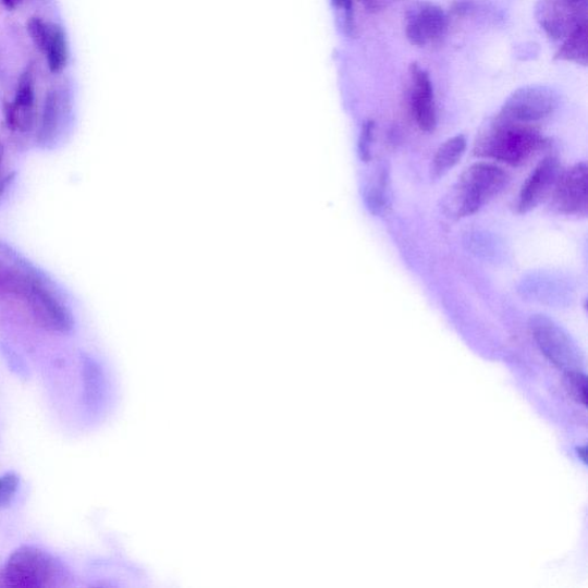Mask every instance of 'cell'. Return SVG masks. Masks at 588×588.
Masks as SVG:
<instances>
[{
    "label": "cell",
    "instance_id": "6da1fadb",
    "mask_svg": "<svg viewBox=\"0 0 588 588\" xmlns=\"http://www.w3.org/2000/svg\"><path fill=\"white\" fill-rule=\"evenodd\" d=\"M0 299L17 306L40 328L68 333L74 327L69 307L35 271L0 261Z\"/></svg>",
    "mask_w": 588,
    "mask_h": 588
},
{
    "label": "cell",
    "instance_id": "7a4b0ae2",
    "mask_svg": "<svg viewBox=\"0 0 588 588\" xmlns=\"http://www.w3.org/2000/svg\"><path fill=\"white\" fill-rule=\"evenodd\" d=\"M548 145V138L534 125L498 115L477 137L474 152L481 158L517 167L531 160Z\"/></svg>",
    "mask_w": 588,
    "mask_h": 588
},
{
    "label": "cell",
    "instance_id": "3957f363",
    "mask_svg": "<svg viewBox=\"0 0 588 588\" xmlns=\"http://www.w3.org/2000/svg\"><path fill=\"white\" fill-rule=\"evenodd\" d=\"M509 174L497 164L478 162L462 173L441 200V211L452 220L470 217L505 191Z\"/></svg>",
    "mask_w": 588,
    "mask_h": 588
},
{
    "label": "cell",
    "instance_id": "277c9868",
    "mask_svg": "<svg viewBox=\"0 0 588 588\" xmlns=\"http://www.w3.org/2000/svg\"><path fill=\"white\" fill-rule=\"evenodd\" d=\"M7 587L47 588L64 583L65 569L49 553L30 546L16 550L3 571Z\"/></svg>",
    "mask_w": 588,
    "mask_h": 588
},
{
    "label": "cell",
    "instance_id": "5b68a950",
    "mask_svg": "<svg viewBox=\"0 0 588 588\" xmlns=\"http://www.w3.org/2000/svg\"><path fill=\"white\" fill-rule=\"evenodd\" d=\"M530 328L539 348L566 373L583 371L581 353L571 334L546 315H535Z\"/></svg>",
    "mask_w": 588,
    "mask_h": 588
},
{
    "label": "cell",
    "instance_id": "8992f818",
    "mask_svg": "<svg viewBox=\"0 0 588 588\" xmlns=\"http://www.w3.org/2000/svg\"><path fill=\"white\" fill-rule=\"evenodd\" d=\"M559 99L556 94L546 87H525L515 91L501 109L499 115L509 120L534 124L554 113Z\"/></svg>",
    "mask_w": 588,
    "mask_h": 588
},
{
    "label": "cell",
    "instance_id": "52a82bcc",
    "mask_svg": "<svg viewBox=\"0 0 588 588\" xmlns=\"http://www.w3.org/2000/svg\"><path fill=\"white\" fill-rule=\"evenodd\" d=\"M587 10L588 0H539L536 16L546 34L564 39L587 23Z\"/></svg>",
    "mask_w": 588,
    "mask_h": 588
},
{
    "label": "cell",
    "instance_id": "ba28073f",
    "mask_svg": "<svg viewBox=\"0 0 588 588\" xmlns=\"http://www.w3.org/2000/svg\"><path fill=\"white\" fill-rule=\"evenodd\" d=\"M554 211L565 217L586 218L588 213V174L585 162L562 172L551 196Z\"/></svg>",
    "mask_w": 588,
    "mask_h": 588
},
{
    "label": "cell",
    "instance_id": "9c48e42d",
    "mask_svg": "<svg viewBox=\"0 0 588 588\" xmlns=\"http://www.w3.org/2000/svg\"><path fill=\"white\" fill-rule=\"evenodd\" d=\"M449 21L443 9L432 3H415L408 11L406 36L416 47H427L443 38Z\"/></svg>",
    "mask_w": 588,
    "mask_h": 588
},
{
    "label": "cell",
    "instance_id": "30bf717a",
    "mask_svg": "<svg viewBox=\"0 0 588 588\" xmlns=\"http://www.w3.org/2000/svg\"><path fill=\"white\" fill-rule=\"evenodd\" d=\"M562 173L560 161L554 157L544 158L522 186L517 211L527 215L551 198Z\"/></svg>",
    "mask_w": 588,
    "mask_h": 588
},
{
    "label": "cell",
    "instance_id": "8fae6325",
    "mask_svg": "<svg viewBox=\"0 0 588 588\" xmlns=\"http://www.w3.org/2000/svg\"><path fill=\"white\" fill-rule=\"evenodd\" d=\"M411 109L418 128L432 133L437 127V112L429 74L417 64L411 66Z\"/></svg>",
    "mask_w": 588,
    "mask_h": 588
},
{
    "label": "cell",
    "instance_id": "7c38bea8",
    "mask_svg": "<svg viewBox=\"0 0 588 588\" xmlns=\"http://www.w3.org/2000/svg\"><path fill=\"white\" fill-rule=\"evenodd\" d=\"M5 118L13 132L32 131L35 119V89L30 70L20 77L14 100L5 105Z\"/></svg>",
    "mask_w": 588,
    "mask_h": 588
},
{
    "label": "cell",
    "instance_id": "4fadbf2b",
    "mask_svg": "<svg viewBox=\"0 0 588 588\" xmlns=\"http://www.w3.org/2000/svg\"><path fill=\"white\" fill-rule=\"evenodd\" d=\"M366 206L376 217L385 216L392 206L390 171L387 166L380 167L366 188Z\"/></svg>",
    "mask_w": 588,
    "mask_h": 588
},
{
    "label": "cell",
    "instance_id": "5bb4252c",
    "mask_svg": "<svg viewBox=\"0 0 588 588\" xmlns=\"http://www.w3.org/2000/svg\"><path fill=\"white\" fill-rule=\"evenodd\" d=\"M467 149V140L464 135H457L440 145L437 150L431 168V179L434 181L445 176L464 157Z\"/></svg>",
    "mask_w": 588,
    "mask_h": 588
},
{
    "label": "cell",
    "instance_id": "9a60e30c",
    "mask_svg": "<svg viewBox=\"0 0 588 588\" xmlns=\"http://www.w3.org/2000/svg\"><path fill=\"white\" fill-rule=\"evenodd\" d=\"M555 59L575 62V64L587 65V23L579 25L568 37L564 38V44L558 51Z\"/></svg>",
    "mask_w": 588,
    "mask_h": 588
},
{
    "label": "cell",
    "instance_id": "2e32d148",
    "mask_svg": "<svg viewBox=\"0 0 588 588\" xmlns=\"http://www.w3.org/2000/svg\"><path fill=\"white\" fill-rule=\"evenodd\" d=\"M48 64L52 73H59L68 65L69 48L64 29L58 25H50V35L46 50Z\"/></svg>",
    "mask_w": 588,
    "mask_h": 588
},
{
    "label": "cell",
    "instance_id": "e0dca14e",
    "mask_svg": "<svg viewBox=\"0 0 588 588\" xmlns=\"http://www.w3.org/2000/svg\"><path fill=\"white\" fill-rule=\"evenodd\" d=\"M61 118V99L57 91H50L46 98L44 118L40 124V137L45 142L56 135Z\"/></svg>",
    "mask_w": 588,
    "mask_h": 588
},
{
    "label": "cell",
    "instance_id": "ac0fdd59",
    "mask_svg": "<svg viewBox=\"0 0 588 588\" xmlns=\"http://www.w3.org/2000/svg\"><path fill=\"white\" fill-rule=\"evenodd\" d=\"M83 380L86 403L87 405L93 406L97 403L99 397L101 375L99 367L89 358H84L83 360Z\"/></svg>",
    "mask_w": 588,
    "mask_h": 588
},
{
    "label": "cell",
    "instance_id": "d6986e66",
    "mask_svg": "<svg viewBox=\"0 0 588 588\" xmlns=\"http://www.w3.org/2000/svg\"><path fill=\"white\" fill-rule=\"evenodd\" d=\"M27 29L36 48L40 52H45L50 35V25L40 17H32L28 21Z\"/></svg>",
    "mask_w": 588,
    "mask_h": 588
},
{
    "label": "cell",
    "instance_id": "ffe728a7",
    "mask_svg": "<svg viewBox=\"0 0 588 588\" xmlns=\"http://www.w3.org/2000/svg\"><path fill=\"white\" fill-rule=\"evenodd\" d=\"M20 485V478L14 473L0 477V509L10 505L14 499Z\"/></svg>",
    "mask_w": 588,
    "mask_h": 588
},
{
    "label": "cell",
    "instance_id": "44dd1931",
    "mask_svg": "<svg viewBox=\"0 0 588 588\" xmlns=\"http://www.w3.org/2000/svg\"><path fill=\"white\" fill-rule=\"evenodd\" d=\"M566 388L581 405H586V375L583 371L565 375Z\"/></svg>",
    "mask_w": 588,
    "mask_h": 588
},
{
    "label": "cell",
    "instance_id": "7402d4cb",
    "mask_svg": "<svg viewBox=\"0 0 588 588\" xmlns=\"http://www.w3.org/2000/svg\"><path fill=\"white\" fill-rule=\"evenodd\" d=\"M375 123L371 120H367L363 125L362 135L359 138L358 151L360 159L364 162L371 160V146L373 140Z\"/></svg>",
    "mask_w": 588,
    "mask_h": 588
},
{
    "label": "cell",
    "instance_id": "603a6c76",
    "mask_svg": "<svg viewBox=\"0 0 588 588\" xmlns=\"http://www.w3.org/2000/svg\"><path fill=\"white\" fill-rule=\"evenodd\" d=\"M334 3L345 11L346 27L350 32L354 30L353 24V2L352 0H334Z\"/></svg>",
    "mask_w": 588,
    "mask_h": 588
},
{
    "label": "cell",
    "instance_id": "cb8c5ba5",
    "mask_svg": "<svg viewBox=\"0 0 588 588\" xmlns=\"http://www.w3.org/2000/svg\"><path fill=\"white\" fill-rule=\"evenodd\" d=\"M395 0H362V3L368 11H382L390 7Z\"/></svg>",
    "mask_w": 588,
    "mask_h": 588
},
{
    "label": "cell",
    "instance_id": "d4e9b609",
    "mask_svg": "<svg viewBox=\"0 0 588 588\" xmlns=\"http://www.w3.org/2000/svg\"><path fill=\"white\" fill-rule=\"evenodd\" d=\"M4 4L9 8V9H15L19 3L21 2V0H3Z\"/></svg>",
    "mask_w": 588,
    "mask_h": 588
},
{
    "label": "cell",
    "instance_id": "484cf974",
    "mask_svg": "<svg viewBox=\"0 0 588 588\" xmlns=\"http://www.w3.org/2000/svg\"><path fill=\"white\" fill-rule=\"evenodd\" d=\"M586 453H587L586 448H580V449H578V455L581 457V460H583L584 462H586V460H587Z\"/></svg>",
    "mask_w": 588,
    "mask_h": 588
},
{
    "label": "cell",
    "instance_id": "4316f807",
    "mask_svg": "<svg viewBox=\"0 0 588 588\" xmlns=\"http://www.w3.org/2000/svg\"><path fill=\"white\" fill-rule=\"evenodd\" d=\"M0 587H7V581H5V578H4L3 571L0 572Z\"/></svg>",
    "mask_w": 588,
    "mask_h": 588
},
{
    "label": "cell",
    "instance_id": "83f0119b",
    "mask_svg": "<svg viewBox=\"0 0 588 588\" xmlns=\"http://www.w3.org/2000/svg\"><path fill=\"white\" fill-rule=\"evenodd\" d=\"M0 163H2V149H0Z\"/></svg>",
    "mask_w": 588,
    "mask_h": 588
}]
</instances>
